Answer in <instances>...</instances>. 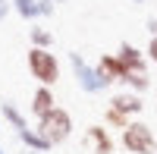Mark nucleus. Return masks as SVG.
<instances>
[{
    "label": "nucleus",
    "instance_id": "f3484780",
    "mask_svg": "<svg viewBox=\"0 0 157 154\" xmlns=\"http://www.w3.org/2000/svg\"><path fill=\"white\" fill-rule=\"evenodd\" d=\"M145 57L151 63H157V35H151V41H148V50H145Z\"/></svg>",
    "mask_w": 157,
    "mask_h": 154
},
{
    "label": "nucleus",
    "instance_id": "dca6fc26",
    "mask_svg": "<svg viewBox=\"0 0 157 154\" xmlns=\"http://www.w3.org/2000/svg\"><path fill=\"white\" fill-rule=\"evenodd\" d=\"M54 10H57V3H54V0H38V19L54 16Z\"/></svg>",
    "mask_w": 157,
    "mask_h": 154
},
{
    "label": "nucleus",
    "instance_id": "9d476101",
    "mask_svg": "<svg viewBox=\"0 0 157 154\" xmlns=\"http://www.w3.org/2000/svg\"><path fill=\"white\" fill-rule=\"evenodd\" d=\"M0 113H3V120L13 126L16 132H22V129H29V120H25V113L13 104V101H0Z\"/></svg>",
    "mask_w": 157,
    "mask_h": 154
},
{
    "label": "nucleus",
    "instance_id": "5701e85b",
    "mask_svg": "<svg viewBox=\"0 0 157 154\" xmlns=\"http://www.w3.org/2000/svg\"><path fill=\"white\" fill-rule=\"evenodd\" d=\"M154 98H157V91H154Z\"/></svg>",
    "mask_w": 157,
    "mask_h": 154
},
{
    "label": "nucleus",
    "instance_id": "f03ea898",
    "mask_svg": "<svg viewBox=\"0 0 157 154\" xmlns=\"http://www.w3.org/2000/svg\"><path fill=\"white\" fill-rule=\"evenodd\" d=\"M25 63H29V72L32 79H38V85H50L54 88L60 82V60L44 47H32L25 54Z\"/></svg>",
    "mask_w": 157,
    "mask_h": 154
},
{
    "label": "nucleus",
    "instance_id": "412c9836",
    "mask_svg": "<svg viewBox=\"0 0 157 154\" xmlns=\"http://www.w3.org/2000/svg\"><path fill=\"white\" fill-rule=\"evenodd\" d=\"M132 3H148V0H132Z\"/></svg>",
    "mask_w": 157,
    "mask_h": 154
},
{
    "label": "nucleus",
    "instance_id": "20e7f679",
    "mask_svg": "<svg viewBox=\"0 0 157 154\" xmlns=\"http://www.w3.org/2000/svg\"><path fill=\"white\" fill-rule=\"evenodd\" d=\"M69 66H72L75 82H78V88H82L85 94H101V91H107V88H110V82L104 79L91 63H85L82 54H69Z\"/></svg>",
    "mask_w": 157,
    "mask_h": 154
},
{
    "label": "nucleus",
    "instance_id": "aec40b11",
    "mask_svg": "<svg viewBox=\"0 0 157 154\" xmlns=\"http://www.w3.org/2000/svg\"><path fill=\"white\" fill-rule=\"evenodd\" d=\"M22 154H41V151H32V148H25V151H22Z\"/></svg>",
    "mask_w": 157,
    "mask_h": 154
},
{
    "label": "nucleus",
    "instance_id": "b1692460",
    "mask_svg": "<svg viewBox=\"0 0 157 154\" xmlns=\"http://www.w3.org/2000/svg\"><path fill=\"white\" fill-rule=\"evenodd\" d=\"M154 3H157V0H154Z\"/></svg>",
    "mask_w": 157,
    "mask_h": 154
},
{
    "label": "nucleus",
    "instance_id": "6ab92c4d",
    "mask_svg": "<svg viewBox=\"0 0 157 154\" xmlns=\"http://www.w3.org/2000/svg\"><path fill=\"white\" fill-rule=\"evenodd\" d=\"M145 25H148V32H151V35H157V19H148Z\"/></svg>",
    "mask_w": 157,
    "mask_h": 154
},
{
    "label": "nucleus",
    "instance_id": "2eb2a0df",
    "mask_svg": "<svg viewBox=\"0 0 157 154\" xmlns=\"http://www.w3.org/2000/svg\"><path fill=\"white\" fill-rule=\"evenodd\" d=\"M10 6L16 10L25 22H35L38 19V0H10Z\"/></svg>",
    "mask_w": 157,
    "mask_h": 154
},
{
    "label": "nucleus",
    "instance_id": "423d86ee",
    "mask_svg": "<svg viewBox=\"0 0 157 154\" xmlns=\"http://www.w3.org/2000/svg\"><path fill=\"white\" fill-rule=\"evenodd\" d=\"M85 145L94 148V154H113L116 151V142L110 138L107 126H88L85 129Z\"/></svg>",
    "mask_w": 157,
    "mask_h": 154
},
{
    "label": "nucleus",
    "instance_id": "4be33fe9",
    "mask_svg": "<svg viewBox=\"0 0 157 154\" xmlns=\"http://www.w3.org/2000/svg\"><path fill=\"white\" fill-rule=\"evenodd\" d=\"M54 3H66V0H54Z\"/></svg>",
    "mask_w": 157,
    "mask_h": 154
},
{
    "label": "nucleus",
    "instance_id": "9b49d317",
    "mask_svg": "<svg viewBox=\"0 0 157 154\" xmlns=\"http://www.w3.org/2000/svg\"><path fill=\"white\" fill-rule=\"evenodd\" d=\"M16 135H19V142H22L25 148H32V151H41V154L50 151V145L38 135V129H32V126H29V129H22V132H16Z\"/></svg>",
    "mask_w": 157,
    "mask_h": 154
},
{
    "label": "nucleus",
    "instance_id": "4468645a",
    "mask_svg": "<svg viewBox=\"0 0 157 154\" xmlns=\"http://www.w3.org/2000/svg\"><path fill=\"white\" fill-rule=\"evenodd\" d=\"M29 38H32V47L50 50V44H54V35H50V29H44V25H32V29H29Z\"/></svg>",
    "mask_w": 157,
    "mask_h": 154
},
{
    "label": "nucleus",
    "instance_id": "a211bd4d",
    "mask_svg": "<svg viewBox=\"0 0 157 154\" xmlns=\"http://www.w3.org/2000/svg\"><path fill=\"white\" fill-rule=\"evenodd\" d=\"M10 16V0H0V22Z\"/></svg>",
    "mask_w": 157,
    "mask_h": 154
},
{
    "label": "nucleus",
    "instance_id": "39448f33",
    "mask_svg": "<svg viewBox=\"0 0 157 154\" xmlns=\"http://www.w3.org/2000/svg\"><path fill=\"white\" fill-rule=\"evenodd\" d=\"M94 69H98V72H101L110 85H113V82H123V79H126V72H129V69L123 66V60L116 57V54H104V57H98Z\"/></svg>",
    "mask_w": 157,
    "mask_h": 154
},
{
    "label": "nucleus",
    "instance_id": "7ed1b4c3",
    "mask_svg": "<svg viewBox=\"0 0 157 154\" xmlns=\"http://www.w3.org/2000/svg\"><path fill=\"white\" fill-rule=\"evenodd\" d=\"M120 145L129 151V154H157V135L148 123L141 120H132L120 132Z\"/></svg>",
    "mask_w": 157,
    "mask_h": 154
},
{
    "label": "nucleus",
    "instance_id": "f257e3e1",
    "mask_svg": "<svg viewBox=\"0 0 157 154\" xmlns=\"http://www.w3.org/2000/svg\"><path fill=\"white\" fill-rule=\"evenodd\" d=\"M35 129H38V135H41L50 148L63 145V142H69V135H72V113L63 110V107H54L50 113H44V117L38 120Z\"/></svg>",
    "mask_w": 157,
    "mask_h": 154
},
{
    "label": "nucleus",
    "instance_id": "0eeeda50",
    "mask_svg": "<svg viewBox=\"0 0 157 154\" xmlns=\"http://www.w3.org/2000/svg\"><path fill=\"white\" fill-rule=\"evenodd\" d=\"M57 107V98H54V88L50 85H38L35 88V94H32V104H29V110H32V117L35 120H41L44 113H50Z\"/></svg>",
    "mask_w": 157,
    "mask_h": 154
},
{
    "label": "nucleus",
    "instance_id": "6e6552de",
    "mask_svg": "<svg viewBox=\"0 0 157 154\" xmlns=\"http://www.w3.org/2000/svg\"><path fill=\"white\" fill-rule=\"evenodd\" d=\"M116 57L123 60V66H126L129 72H148V57L141 54L135 44L123 41V44H120V50H116Z\"/></svg>",
    "mask_w": 157,
    "mask_h": 154
},
{
    "label": "nucleus",
    "instance_id": "ddd939ff",
    "mask_svg": "<svg viewBox=\"0 0 157 154\" xmlns=\"http://www.w3.org/2000/svg\"><path fill=\"white\" fill-rule=\"evenodd\" d=\"M129 123H132V120H129L126 113H120L116 107H110V104L104 107V126H107V129H120V132H123Z\"/></svg>",
    "mask_w": 157,
    "mask_h": 154
},
{
    "label": "nucleus",
    "instance_id": "1a4fd4ad",
    "mask_svg": "<svg viewBox=\"0 0 157 154\" xmlns=\"http://www.w3.org/2000/svg\"><path fill=\"white\" fill-rule=\"evenodd\" d=\"M110 107H116L120 113H126L129 120H135L138 113L145 110V101H141V94H135V91H120V94L110 98Z\"/></svg>",
    "mask_w": 157,
    "mask_h": 154
},
{
    "label": "nucleus",
    "instance_id": "f8f14e48",
    "mask_svg": "<svg viewBox=\"0 0 157 154\" xmlns=\"http://www.w3.org/2000/svg\"><path fill=\"white\" fill-rule=\"evenodd\" d=\"M120 85H126L129 91H135V94H145L148 88H151V75L148 72H126V79Z\"/></svg>",
    "mask_w": 157,
    "mask_h": 154
}]
</instances>
